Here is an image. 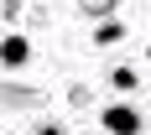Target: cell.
<instances>
[{
  "label": "cell",
  "mask_w": 151,
  "mask_h": 135,
  "mask_svg": "<svg viewBox=\"0 0 151 135\" xmlns=\"http://www.w3.org/2000/svg\"><path fill=\"white\" fill-rule=\"evenodd\" d=\"M120 36H125V26H120V21H104V26L94 31V42H99V47H115Z\"/></svg>",
  "instance_id": "4"
},
{
  "label": "cell",
  "mask_w": 151,
  "mask_h": 135,
  "mask_svg": "<svg viewBox=\"0 0 151 135\" xmlns=\"http://www.w3.org/2000/svg\"><path fill=\"white\" fill-rule=\"evenodd\" d=\"M31 135H68V130H63V125H52V120H47V125H37V130H31Z\"/></svg>",
  "instance_id": "5"
},
{
  "label": "cell",
  "mask_w": 151,
  "mask_h": 135,
  "mask_svg": "<svg viewBox=\"0 0 151 135\" xmlns=\"http://www.w3.org/2000/svg\"><path fill=\"white\" fill-rule=\"evenodd\" d=\"M136 83H141V73H136V68H125V62H120V68H109V89L136 94Z\"/></svg>",
  "instance_id": "3"
},
{
  "label": "cell",
  "mask_w": 151,
  "mask_h": 135,
  "mask_svg": "<svg viewBox=\"0 0 151 135\" xmlns=\"http://www.w3.org/2000/svg\"><path fill=\"white\" fill-rule=\"evenodd\" d=\"M26 57H31V42H26V36H5V42H0V62H5V68H21Z\"/></svg>",
  "instance_id": "2"
},
{
  "label": "cell",
  "mask_w": 151,
  "mask_h": 135,
  "mask_svg": "<svg viewBox=\"0 0 151 135\" xmlns=\"http://www.w3.org/2000/svg\"><path fill=\"white\" fill-rule=\"evenodd\" d=\"M99 120H104V135H141V114L130 104H109Z\"/></svg>",
  "instance_id": "1"
},
{
  "label": "cell",
  "mask_w": 151,
  "mask_h": 135,
  "mask_svg": "<svg viewBox=\"0 0 151 135\" xmlns=\"http://www.w3.org/2000/svg\"><path fill=\"white\" fill-rule=\"evenodd\" d=\"M89 5H94V11H109V0H89Z\"/></svg>",
  "instance_id": "6"
}]
</instances>
